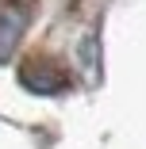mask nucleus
<instances>
[{
	"label": "nucleus",
	"instance_id": "2",
	"mask_svg": "<svg viewBox=\"0 0 146 149\" xmlns=\"http://www.w3.org/2000/svg\"><path fill=\"white\" fill-rule=\"evenodd\" d=\"M19 27H23V19H19V15L0 12V57H8V54H12L16 38H19Z\"/></svg>",
	"mask_w": 146,
	"mask_h": 149
},
{
	"label": "nucleus",
	"instance_id": "1",
	"mask_svg": "<svg viewBox=\"0 0 146 149\" xmlns=\"http://www.w3.org/2000/svg\"><path fill=\"white\" fill-rule=\"evenodd\" d=\"M19 84L27 88V92H39V96H58V92L69 84V77L58 69V65L31 57V61H23V65H19Z\"/></svg>",
	"mask_w": 146,
	"mask_h": 149
}]
</instances>
